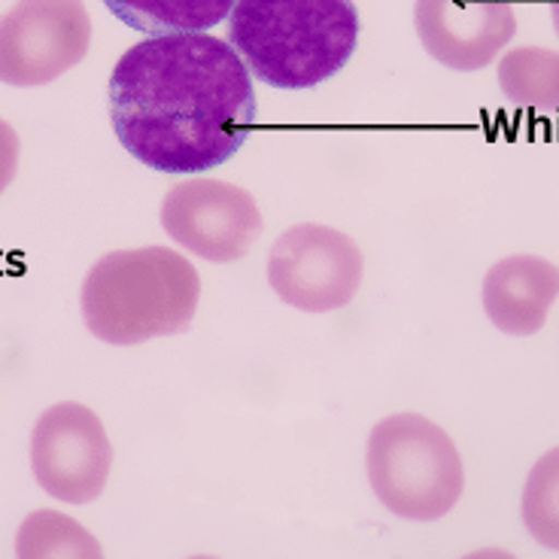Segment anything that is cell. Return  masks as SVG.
<instances>
[{
    "mask_svg": "<svg viewBox=\"0 0 559 559\" xmlns=\"http://www.w3.org/2000/svg\"><path fill=\"white\" fill-rule=\"evenodd\" d=\"M201 277L189 259L168 247H143L104 255L83 283V320L88 332L134 347L153 337L180 335L195 320Z\"/></svg>",
    "mask_w": 559,
    "mask_h": 559,
    "instance_id": "3957f363",
    "label": "cell"
},
{
    "mask_svg": "<svg viewBox=\"0 0 559 559\" xmlns=\"http://www.w3.org/2000/svg\"><path fill=\"white\" fill-rule=\"evenodd\" d=\"M523 526L532 538L547 550H559V448L547 450L532 465L523 502H520Z\"/></svg>",
    "mask_w": 559,
    "mask_h": 559,
    "instance_id": "5bb4252c",
    "label": "cell"
},
{
    "mask_svg": "<svg viewBox=\"0 0 559 559\" xmlns=\"http://www.w3.org/2000/svg\"><path fill=\"white\" fill-rule=\"evenodd\" d=\"M414 25L438 64L475 73L518 34V13L511 0H417Z\"/></svg>",
    "mask_w": 559,
    "mask_h": 559,
    "instance_id": "9c48e42d",
    "label": "cell"
},
{
    "mask_svg": "<svg viewBox=\"0 0 559 559\" xmlns=\"http://www.w3.org/2000/svg\"><path fill=\"white\" fill-rule=\"evenodd\" d=\"M107 95L119 143L158 174L219 168L240 153L259 116L243 58L210 34L146 37L131 46Z\"/></svg>",
    "mask_w": 559,
    "mask_h": 559,
    "instance_id": "6da1fadb",
    "label": "cell"
},
{
    "mask_svg": "<svg viewBox=\"0 0 559 559\" xmlns=\"http://www.w3.org/2000/svg\"><path fill=\"white\" fill-rule=\"evenodd\" d=\"M359 243L329 225L301 223L283 231L267 255V283L289 308L329 313L347 308L362 286Z\"/></svg>",
    "mask_w": 559,
    "mask_h": 559,
    "instance_id": "5b68a950",
    "label": "cell"
},
{
    "mask_svg": "<svg viewBox=\"0 0 559 559\" xmlns=\"http://www.w3.org/2000/svg\"><path fill=\"white\" fill-rule=\"evenodd\" d=\"M92 46L83 0H19L0 19V83L31 88L56 83Z\"/></svg>",
    "mask_w": 559,
    "mask_h": 559,
    "instance_id": "8992f818",
    "label": "cell"
},
{
    "mask_svg": "<svg viewBox=\"0 0 559 559\" xmlns=\"http://www.w3.org/2000/svg\"><path fill=\"white\" fill-rule=\"evenodd\" d=\"M557 295L559 267L542 255H508L484 277V310L504 335L542 332Z\"/></svg>",
    "mask_w": 559,
    "mask_h": 559,
    "instance_id": "30bf717a",
    "label": "cell"
},
{
    "mask_svg": "<svg viewBox=\"0 0 559 559\" xmlns=\"http://www.w3.org/2000/svg\"><path fill=\"white\" fill-rule=\"evenodd\" d=\"M112 468L107 429L92 407L64 402L49 407L31 432V472L52 499L95 502Z\"/></svg>",
    "mask_w": 559,
    "mask_h": 559,
    "instance_id": "52a82bcc",
    "label": "cell"
},
{
    "mask_svg": "<svg viewBox=\"0 0 559 559\" xmlns=\"http://www.w3.org/2000/svg\"><path fill=\"white\" fill-rule=\"evenodd\" d=\"M228 43L259 83L317 88L356 52L359 10L353 0H238Z\"/></svg>",
    "mask_w": 559,
    "mask_h": 559,
    "instance_id": "7a4b0ae2",
    "label": "cell"
},
{
    "mask_svg": "<svg viewBox=\"0 0 559 559\" xmlns=\"http://www.w3.org/2000/svg\"><path fill=\"white\" fill-rule=\"evenodd\" d=\"M368 484L395 518L432 523L448 518L465 489L453 438L419 414L380 419L368 438Z\"/></svg>",
    "mask_w": 559,
    "mask_h": 559,
    "instance_id": "277c9868",
    "label": "cell"
},
{
    "mask_svg": "<svg viewBox=\"0 0 559 559\" xmlns=\"http://www.w3.org/2000/svg\"><path fill=\"white\" fill-rule=\"evenodd\" d=\"M550 15H554V25H557L559 34V0H550Z\"/></svg>",
    "mask_w": 559,
    "mask_h": 559,
    "instance_id": "2e32d148",
    "label": "cell"
},
{
    "mask_svg": "<svg viewBox=\"0 0 559 559\" xmlns=\"http://www.w3.org/2000/svg\"><path fill=\"white\" fill-rule=\"evenodd\" d=\"M122 25L146 37L204 34L225 22L238 0H104Z\"/></svg>",
    "mask_w": 559,
    "mask_h": 559,
    "instance_id": "8fae6325",
    "label": "cell"
},
{
    "mask_svg": "<svg viewBox=\"0 0 559 559\" xmlns=\"http://www.w3.org/2000/svg\"><path fill=\"white\" fill-rule=\"evenodd\" d=\"M499 88L511 104L530 110H559V52L523 46L499 61Z\"/></svg>",
    "mask_w": 559,
    "mask_h": 559,
    "instance_id": "7c38bea8",
    "label": "cell"
},
{
    "mask_svg": "<svg viewBox=\"0 0 559 559\" xmlns=\"http://www.w3.org/2000/svg\"><path fill=\"white\" fill-rule=\"evenodd\" d=\"M15 170H19V134L0 119V195L13 182Z\"/></svg>",
    "mask_w": 559,
    "mask_h": 559,
    "instance_id": "9a60e30c",
    "label": "cell"
},
{
    "mask_svg": "<svg viewBox=\"0 0 559 559\" xmlns=\"http://www.w3.org/2000/svg\"><path fill=\"white\" fill-rule=\"evenodd\" d=\"M15 554L22 559L43 557H85L98 559L100 545L92 538V532L83 530L76 520L56 514V511H37L31 514L15 542Z\"/></svg>",
    "mask_w": 559,
    "mask_h": 559,
    "instance_id": "4fadbf2b",
    "label": "cell"
},
{
    "mask_svg": "<svg viewBox=\"0 0 559 559\" xmlns=\"http://www.w3.org/2000/svg\"><path fill=\"white\" fill-rule=\"evenodd\" d=\"M162 225L182 250L207 262H238L262 235L255 198L223 180H189L174 186L162 204Z\"/></svg>",
    "mask_w": 559,
    "mask_h": 559,
    "instance_id": "ba28073f",
    "label": "cell"
}]
</instances>
